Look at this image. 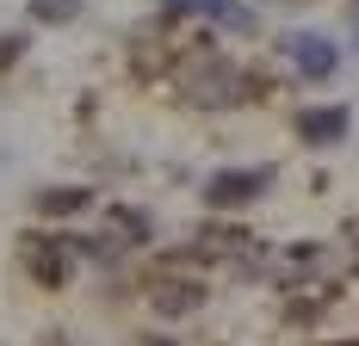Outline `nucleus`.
Masks as SVG:
<instances>
[{
	"instance_id": "obj_1",
	"label": "nucleus",
	"mask_w": 359,
	"mask_h": 346,
	"mask_svg": "<svg viewBox=\"0 0 359 346\" xmlns=\"http://www.w3.org/2000/svg\"><path fill=\"white\" fill-rule=\"evenodd\" d=\"M180 93H186L192 105H229V99H242V69H229L223 56L192 62V69L180 74Z\"/></svg>"
},
{
	"instance_id": "obj_8",
	"label": "nucleus",
	"mask_w": 359,
	"mask_h": 346,
	"mask_svg": "<svg viewBox=\"0 0 359 346\" xmlns=\"http://www.w3.org/2000/svg\"><path fill=\"white\" fill-rule=\"evenodd\" d=\"M87 205V186H69V192H43V198H37V210H50V216H56V210H81Z\"/></svg>"
},
{
	"instance_id": "obj_3",
	"label": "nucleus",
	"mask_w": 359,
	"mask_h": 346,
	"mask_svg": "<svg viewBox=\"0 0 359 346\" xmlns=\"http://www.w3.org/2000/svg\"><path fill=\"white\" fill-rule=\"evenodd\" d=\"M285 56L310 74V81H328V74H334V62H341V56H334V43H328V37H316V32L285 37Z\"/></svg>"
},
{
	"instance_id": "obj_5",
	"label": "nucleus",
	"mask_w": 359,
	"mask_h": 346,
	"mask_svg": "<svg viewBox=\"0 0 359 346\" xmlns=\"http://www.w3.org/2000/svg\"><path fill=\"white\" fill-rule=\"evenodd\" d=\"M25 266L37 272V284H62V278H69V254H62L56 235H32V242H25Z\"/></svg>"
},
{
	"instance_id": "obj_2",
	"label": "nucleus",
	"mask_w": 359,
	"mask_h": 346,
	"mask_svg": "<svg viewBox=\"0 0 359 346\" xmlns=\"http://www.w3.org/2000/svg\"><path fill=\"white\" fill-rule=\"evenodd\" d=\"M266 186H273V173H266V167H248V173H217L211 186H205V198H211L217 210H229V205H254Z\"/></svg>"
},
{
	"instance_id": "obj_6",
	"label": "nucleus",
	"mask_w": 359,
	"mask_h": 346,
	"mask_svg": "<svg viewBox=\"0 0 359 346\" xmlns=\"http://www.w3.org/2000/svg\"><path fill=\"white\" fill-rule=\"evenodd\" d=\"M205 303V284H192V278H168V284H155V310L161 315H192Z\"/></svg>"
},
{
	"instance_id": "obj_9",
	"label": "nucleus",
	"mask_w": 359,
	"mask_h": 346,
	"mask_svg": "<svg viewBox=\"0 0 359 346\" xmlns=\"http://www.w3.org/2000/svg\"><path fill=\"white\" fill-rule=\"evenodd\" d=\"M32 13L43 19V25H62V19H74V13H81V0H32Z\"/></svg>"
},
{
	"instance_id": "obj_4",
	"label": "nucleus",
	"mask_w": 359,
	"mask_h": 346,
	"mask_svg": "<svg viewBox=\"0 0 359 346\" xmlns=\"http://www.w3.org/2000/svg\"><path fill=\"white\" fill-rule=\"evenodd\" d=\"M297 137L310 142V148L341 142L347 137V111H341V105H310V111H297Z\"/></svg>"
},
{
	"instance_id": "obj_7",
	"label": "nucleus",
	"mask_w": 359,
	"mask_h": 346,
	"mask_svg": "<svg viewBox=\"0 0 359 346\" xmlns=\"http://www.w3.org/2000/svg\"><path fill=\"white\" fill-rule=\"evenodd\" d=\"M180 13H205V19H217V25H236V32H248V6L242 0H174Z\"/></svg>"
}]
</instances>
